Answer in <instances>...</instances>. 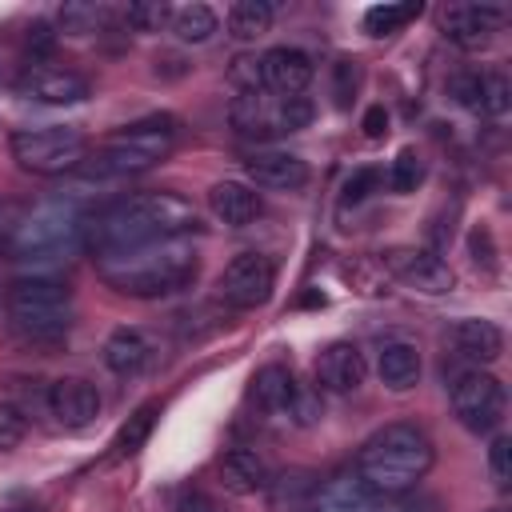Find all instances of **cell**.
<instances>
[{"label": "cell", "mask_w": 512, "mask_h": 512, "mask_svg": "<svg viewBox=\"0 0 512 512\" xmlns=\"http://www.w3.org/2000/svg\"><path fill=\"white\" fill-rule=\"evenodd\" d=\"M196 228H200V216L184 196L140 192L92 212L84 224V244L92 248V256H104V252H124V248L168 240V236H192Z\"/></svg>", "instance_id": "cell-1"}, {"label": "cell", "mask_w": 512, "mask_h": 512, "mask_svg": "<svg viewBox=\"0 0 512 512\" xmlns=\"http://www.w3.org/2000/svg\"><path fill=\"white\" fill-rule=\"evenodd\" d=\"M92 260L108 288L140 296V300L172 296V292L188 288L196 280V264H200L192 236H168V240L136 244L124 252H104Z\"/></svg>", "instance_id": "cell-2"}, {"label": "cell", "mask_w": 512, "mask_h": 512, "mask_svg": "<svg viewBox=\"0 0 512 512\" xmlns=\"http://www.w3.org/2000/svg\"><path fill=\"white\" fill-rule=\"evenodd\" d=\"M84 208L68 196H52L40 204H4L0 256L8 260H64L84 244Z\"/></svg>", "instance_id": "cell-3"}, {"label": "cell", "mask_w": 512, "mask_h": 512, "mask_svg": "<svg viewBox=\"0 0 512 512\" xmlns=\"http://www.w3.org/2000/svg\"><path fill=\"white\" fill-rule=\"evenodd\" d=\"M436 460V448L416 424H384L372 432L356 456V476L372 496H404L412 492Z\"/></svg>", "instance_id": "cell-4"}, {"label": "cell", "mask_w": 512, "mask_h": 512, "mask_svg": "<svg viewBox=\"0 0 512 512\" xmlns=\"http://www.w3.org/2000/svg\"><path fill=\"white\" fill-rule=\"evenodd\" d=\"M176 116H144L128 128H120L116 136H108L84 164H88V176L96 180H120V176H136V172H148L152 164H160L172 144H176Z\"/></svg>", "instance_id": "cell-5"}, {"label": "cell", "mask_w": 512, "mask_h": 512, "mask_svg": "<svg viewBox=\"0 0 512 512\" xmlns=\"http://www.w3.org/2000/svg\"><path fill=\"white\" fill-rule=\"evenodd\" d=\"M8 324L28 344H56L72 328V296L60 280L48 276H20L8 284L4 296Z\"/></svg>", "instance_id": "cell-6"}, {"label": "cell", "mask_w": 512, "mask_h": 512, "mask_svg": "<svg viewBox=\"0 0 512 512\" xmlns=\"http://www.w3.org/2000/svg\"><path fill=\"white\" fill-rule=\"evenodd\" d=\"M12 160L24 172L36 176H60L88 160V136L68 124H44V128H20L12 136Z\"/></svg>", "instance_id": "cell-7"}, {"label": "cell", "mask_w": 512, "mask_h": 512, "mask_svg": "<svg viewBox=\"0 0 512 512\" xmlns=\"http://www.w3.org/2000/svg\"><path fill=\"white\" fill-rule=\"evenodd\" d=\"M276 288V264L264 252H240L236 260L224 264L220 280H216V296L220 304L244 312V308H260Z\"/></svg>", "instance_id": "cell-8"}, {"label": "cell", "mask_w": 512, "mask_h": 512, "mask_svg": "<svg viewBox=\"0 0 512 512\" xmlns=\"http://www.w3.org/2000/svg\"><path fill=\"white\" fill-rule=\"evenodd\" d=\"M452 412L468 432H492L504 416V388L492 372L468 368L452 380Z\"/></svg>", "instance_id": "cell-9"}, {"label": "cell", "mask_w": 512, "mask_h": 512, "mask_svg": "<svg viewBox=\"0 0 512 512\" xmlns=\"http://www.w3.org/2000/svg\"><path fill=\"white\" fill-rule=\"evenodd\" d=\"M384 268H388L400 284H408V288H416V292H424V296H444V292H452V284H456L452 268H448L436 252H428V248H388V252H384Z\"/></svg>", "instance_id": "cell-10"}, {"label": "cell", "mask_w": 512, "mask_h": 512, "mask_svg": "<svg viewBox=\"0 0 512 512\" xmlns=\"http://www.w3.org/2000/svg\"><path fill=\"white\" fill-rule=\"evenodd\" d=\"M500 20H504V12L492 8V4H448L440 12V32L452 44H460V48L472 52V48H484L492 40V32L500 28Z\"/></svg>", "instance_id": "cell-11"}, {"label": "cell", "mask_w": 512, "mask_h": 512, "mask_svg": "<svg viewBox=\"0 0 512 512\" xmlns=\"http://www.w3.org/2000/svg\"><path fill=\"white\" fill-rule=\"evenodd\" d=\"M260 88L264 92H276V96H300L308 84H312V60L308 52L300 48H268L260 60Z\"/></svg>", "instance_id": "cell-12"}, {"label": "cell", "mask_w": 512, "mask_h": 512, "mask_svg": "<svg viewBox=\"0 0 512 512\" xmlns=\"http://www.w3.org/2000/svg\"><path fill=\"white\" fill-rule=\"evenodd\" d=\"M48 412L60 428H84L100 416V388L84 376H64L48 388Z\"/></svg>", "instance_id": "cell-13"}, {"label": "cell", "mask_w": 512, "mask_h": 512, "mask_svg": "<svg viewBox=\"0 0 512 512\" xmlns=\"http://www.w3.org/2000/svg\"><path fill=\"white\" fill-rule=\"evenodd\" d=\"M368 376V364H364V352L348 340H336L328 344L320 356H316V384L324 392H356Z\"/></svg>", "instance_id": "cell-14"}, {"label": "cell", "mask_w": 512, "mask_h": 512, "mask_svg": "<svg viewBox=\"0 0 512 512\" xmlns=\"http://www.w3.org/2000/svg\"><path fill=\"white\" fill-rule=\"evenodd\" d=\"M20 92L28 100H40V104H80L88 96V80L68 72V68H44V64H32L24 76H20Z\"/></svg>", "instance_id": "cell-15"}, {"label": "cell", "mask_w": 512, "mask_h": 512, "mask_svg": "<svg viewBox=\"0 0 512 512\" xmlns=\"http://www.w3.org/2000/svg\"><path fill=\"white\" fill-rule=\"evenodd\" d=\"M244 168H248V180L268 192H296L308 184V164L292 152H252Z\"/></svg>", "instance_id": "cell-16"}, {"label": "cell", "mask_w": 512, "mask_h": 512, "mask_svg": "<svg viewBox=\"0 0 512 512\" xmlns=\"http://www.w3.org/2000/svg\"><path fill=\"white\" fill-rule=\"evenodd\" d=\"M228 120L236 128V136L244 140H260V136H276L280 132V96L260 92H240L228 108Z\"/></svg>", "instance_id": "cell-17"}, {"label": "cell", "mask_w": 512, "mask_h": 512, "mask_svg": "<svg viewBox=\"0 0 512 512\" xmlns=\"http://www.w3.org/2000/svg\"><path fill=\"white\" fill-rule=\"evenodd\" d=\"M308 512H388V508H380V496H372L356 472H340L316 488Z\"/></svg>", "instance_id": "cell-18"}, {"label": "cell", "mask_w": 512, "mask_h": 512, "mask_svg": "<svg viewBox=\"0 0 512 512\" xmlns=\"http://www.w3.org/2000/svg\"><path fill=\"white\" fill-rule=\"evenodd\" d=\"M252 400L264 416H280V420H292L296 416V400H300V388L292 380V372L284 364H264L256 376H252Z\"/></svg>", "instance_id": "cell-19"}, {"label": "cell", "mask_w": 512, "mask_h": 512, "mask_svg": "<svg viewBox=\"0 0 512 512\" xmlns=\"http://www.w3.org/2000/svg\"><path fill=\"white\" fill-rule=\"evenodd\" d=\"M208 208L228 228H244V224H252L260 216V196L248 184H240V180H220L208 192Z\"/></svg>", "instance_id": "cell-20"}, {"label": "cell", "mask_w": 512, "mask_h": 512, "mask_svg": "<svg viewBox=\"0 0 512 512\" xmlns=\"http://www.w3.org/2000/svg\"><path fill=\"white\" fill-rule=\"evenodd\" d=\"M268 476H272V472H268L264 456L252 452V448H232V452H224V460H220V484H224L232 496L264 492Z\"/></svg>", "instance_id": "cell-21"}, {"label": "cell", "mask_w": 512, "mask_h": 512, "mask_svg": "<svg viewBox=\"0 0 512 512\" xmlns=\"http://www.w3.org/2000/svg\"><path fill=\"white\" fill-rule=\"evenodd\" d=\"M452 348L456 356L472 360V364H492L500 352H504V332L492 324V320H460L452 328Z\"/></svg>", "instance_id": "cell-22"}, {"label": "cell", "mask_w": 512, "mask_h": 512, "mask_svg": "<svg viewBox=\"0 0 512 512\" xmlns=\"http://www.w3.org/2000/svg\"><path fill=\"white\" fill-rule=\"evenodd\" d=\"M316 488H320V480L304 468H284V472L268 476V484H264L272 512H308Z\"/></svg>", "instance_id": "cell-23"}, {"label": "cell", "mask_w": 512, "mask_h": 512, "mask_svg": "<svg viewBox=\"0 0 512 512\" xmlns=\"http://www.w3.org/2000/svg\"><path fill=\"white\" fill-rule=\"evenodd\" d=\"M376 372H380V384H388L392 392L416 388V380H420V352H416V344L388 340L380 348V356H376Z\"/></svg>", "instance_id": "cell-24"}, {"label": "cell", "mask_w": 512, "mask_h": 512, "mask_svg": "<svg viewBox=\"0 0 512 512\" xmlns=\"http://www.w3.org/2000/svg\"><path fill=\"white\" fill-rule=\"evenodd\" d=\"M152 360V344L144 340V332L136 328H116L104 344V364L116 372V376H136L144 364Z\"/></svg>", "instance_id": "cell-25"}, {"label": "cell", "mask_w": 512, "mask_h": 512, "mask_svg": "<svg viewBox=\"0 0 512 512\" xmlns=\"http://www.w3.org/2000/svg\"><path fill=\"white\" fill-rule=\"evenodd\" d=\"M224 28H228L232 40L248 44V40L264 36L272 28V4L268 0H236L228 8V16H224Z\"/></svg>", "instance_id": "cell-26"}, {"label": "cell", "mask_w": 512, "mask_h": 512, "mask_svg": "<svg viewBox=\"0 0 512 512\" xmlns=\"http://www.w3.org/2000/svg\"><path fill=\"white\" fill-rule=\"evenodd\" d=\"M172 32L180 44H204L216 32V12L208 4H184L172 12Z\"/></svg>", "instance_id": "cell-27"}, {"label": "cell", "mask_w": 512, "mask_h": 512, "mask_svg": "<svg viewBox=\"0 0 512 512\" xmlns=\"http://www.w3.org/2000/svg\"><path fill=\"white\" fill-rule=\"evenodd\" d=\"M416 16H420V0H412V4H376V8L364 12V32L368 36H392Z\"/></svg>", "instance_id": "cell-28"}, {"label": "cell", "mask_w": 512, "mask_h": 512, "mask_svg": "<svg viewBox=\"0 0 512 512\" xmlns=\"http://www.w3.org/2000/svg\"><path fill=\"white\" fill-rule=\"evenodd\" d=\"M152 424H156V404H144V408H140V412H132V416H128V424L116 432L112 452H116V456H132V452H140V448H144V440H148V432H152Z\"/></svg>", "instance_id": "cell-29"}, {"label": "cell", "mask_w": 512, "mask_h": 512, "mask_svg": "<svg viewBox=\"0 0 512 512\" xmlns=\"http://www.w3.org/2000/svg\"><path fill=\"white\" fill-rule=\"evenodd\" d=\"M104 20H108L104 4H64V12H60V28L72 36L96 32V28H104Z\"/></svg>", "instance_id": "cell-30"}, {"label": "cell", "mask_w": 512, "mask_h": 512, "mask_svg": "<svg viewBox=\"0 0 512 512\" xmlns=\"http://www.w3.org/2000/svg\"><path fill=\"white\" fill-rule=\"evenodd\" d=\"M508 104H512V88H508V76L504 72H488L484 84H480V112L488 116H508Z\"/></svg>", "instance_id": "cell-31"}, {"label": "cell", "mask_w": 512, "mask_h": 512, "mask_svg": "<svg viewBox=\"0 0 512 512\" xmlns=\"http://www.w3.org/2000/svg\"><path fill=\"white\" fill-rule=\"evenodd\" d=\"M420 176H424V164H420V156L412 152V148H404L396 160H392V168H388V188L392 192H416V184H420Z\"/></svg>", "instance_id": "cell-32"}, {"label": "cell", "mask_w": 512, "mask_h": 512, "mask_svg": "<svg viewBox=\"0 0 512 512\" xmlns=\"http://www.w3.org/2000/svg\"><path fill=\"white\" fill-rule=\"evenodd\" d=\"M168 16H172V12H168L164 0H136V4L124 8V20H128L136 32H156Z\"/></svg>", "instance_id": "cell-33"}, {"label": "cell", "mask_w": 512, "mask_h": 512, "mask_svg": "<svg viewBox=\"0 0 512 512\" xmlns=\"http://www.w3.org/2000/svg\"><path fill=\"white\" fill-rule=\"evenodd\" d=\"M480 84H484L480 72H456V76L448 80V96H452L460 108L480 112Z\"/></svg>", "instance_id": "cell-34"}, {"label": "cell", "mask_w": 512, "mask_h": 512, "mask_svg": "<svg viewBox=\"0 0 512 512\" xmlns=\"http://www.w3.org/2000/svg\"><path fill=\"white\" fill-rule=\"evenodd\" d=\"M488 472L496 480V488H508L512 484V440L508 436H496L492 448H488Z\"/></svg>", "instance_id": "cell-35"}, {"label": "cell", "mask_w": 512, "mask_h": 512, "mask_svg": "<svg viewBox=\"0 0 512 512\" xmlns=\"http://www.w3.org/2000/svg\"><path fill=\"white\" fill-rule=\"evenodd\" d=\"M312 124V104L304 96H280V132H300Z\"/></svg>", "instance_id": "cell-36"}, {"label": "cell", "mask_w": 512, "mask_h": 512, "mask_svg": "<svg viewBox=\"0 0 512 512\" xmlns=\"http://www.w3.org/2000/svg\"><path fill=\"white\" fill-rule=\"evenodd\" d=\"M24 432H28L24 412H20V408H12V404H0V452L16 448V444L24 440Z\"/></svg>", "instance_id": "cell-37"}, {"label": "cell", "mask_w": 512, "mask_h": 512, "mask_svg": "<svg viewBox=\"0 0 512 512\" xmlns=\"http://www.w3.org/2000/svg\"><path fill=\"white\" fill-rule=\"evenodd\" d=\"M376 184H380V172H376V168H356V172L344 180V196H340V200H344V204H360Z\"/></svg>", "instance_id": "cell-38"}, {"label": "cell", "mask_w": 512, "mask_h": 512, "mask_svg": "<svg viewBox=\"0 0 512 512\" xmlns=\"http://www.w3.org/2000/svg\"><path fill=\"white\" fill-rule=\"evenodd\" d=\"M172 512H220V504L204 488H180L172 500Z\"/></svg>", "instance_id": "cell-39"}, {"label": "cell", "mask_w": 512, "mask_h": 512, "mask_svg": "<svg viewBox=\"0 0 512 512\" xmlns=\"http://www.w3.org/2000/svg\"><path fill=\"white\" fill-rule=\"evenodd\" d=\"M228 76L240 84V92H260V64H256V56L232 60V72Z\"/></svg>", "instance_id": "cell-40"}, {"label": "cell", "mask_w": 512, "mask_h": 512, "mask_svg": "<svg viewBox=\"0 0 512 512\" xmlns=\"http://www.w3.org/2000/svg\"><path fill=\"white\" fill-rule=\"evenodd\" d=\"M332 76H336V104L348 108L352 104V92H356V64L352 60H336Z\"/></svg>", "instance_id": "cell-41"}, {"label": "cell", "mask_w": 512, "mask_h": 512, "mask_svg": "<svg viewBox=\"0 0 512 512\" xmlns=\"http://www.w3.org/2000/svg\"><path fill=\"white\" fill-rule=\"evenodd\" d=\"M384 132H388V112H384L380 104H372V108L364 112V136H368V140H380Z\"/></svg>", "instance_id": "cell-42"}, {"label": "cell", "mask_w": 512, "mask_h": 512, "mask_svg": "<svg viewBox=\"0 0 512 512\" xmlns=\"http://www.w3.org/2000/svg\"><path fill=\"white\" fill-rule=\"evenodd\" d=\"M52 44H56V36H52L48 24H32V28H28V52H40V56H44Z\"/></svg>", "instance_id": "cell-43"}, {"label": "cell", "mask_w": 512, "mask_h": 512, "mask_svg": "<svg viewBox=\"0 0 512 512\" xmlns=\"http://www.w3.org/2000/svg\"><path fill=\"white\" fill-rule=\"evenodd\" d=\"M0 512H40V504L36 500H24V496H12V500L0 504Z\"/></svg>", "instance_id": "cell-44"}, {"label": "cell", "mask_w": 512, "mask_h": 512, "mask_svg": "<svg viewBox=\"0 0 512 512\" xmlns=\"http://www.w3.org/2000/svg\"><path fill=\"white\" fill-rule=\"evenodd\" d=\"M392 512H436V504H432V500H404V504L392 508Z\"/></svg>", "instance_id": "cell-45"}, {"label": "cell", "mask_w": 512, "mask_h": 512, "mask_svg": "<svg viewBox=\"0 0 512 512\" xmlns=\"http://www.w3.org/2000/svg\"><path fill=\"white\" fill-rule=\"evenodd\" d=\"M0 228H4V200H0Z\"/></svg>", "instance_id": "cell-46"}, {"label": "cell", "mask_w": 512, "mask_h": 512, "mask_svg": "<svg viewBox=\"0 0 512 512\" xmlns=\"http://www.w3.org/2000/svg\"><path fill=\"white\" fill-rule=\"evenodd\" d=\"M492 512H504V508H492Z\"/></svg>", "instance_id": "cell-47"}]
</instances>
